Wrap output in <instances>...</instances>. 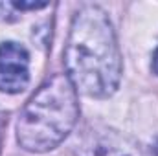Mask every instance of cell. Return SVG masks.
Segmentation results:
<instances>
[{
	"label": "cell",
	"instance_id": "cell-4",
	"mask_svg": "<svg viewBox=\"0 0 158 156\" xmlns=\"http://www.w3.org/2000/svg\"><path fill=\"white\" fill-rule=\"evenodd\" d=\"M30 83V55L17 42L0 44V90L7 94L22 92Z\"/></svg>",
	"mask_w": 158,
	"mask_h": 156
},
{
	"label": "cell",
	"instance_id": "cell-5",
	"mask_svg": "<svg viewBox=\"0 0 158 156\" xmlns=\"http://www.w3.org/2000/svg\"><path fill=\"white\" fill-rule=\"evenodd\" d=\"M46 2H13V7L17 9H40L46 7Z\"/></svg>",
	"mask_w": 158,
	"mask_h": 156
},
{
	"label": "cell",
	"instance_id": "cell-1",
	"mask_svg": "<svg viewBox=\"0 0 158 156\" xmlns=\"http://www.w3.org/2000/svg\"><path fill=\"white\" fill-rule=\"evenodd\" d=\"M66 76L76 90L90 97H109L121 77V57L109 15L98 6L76 13L64 48Z\"/></svg>",
	"mask_w": 158,
	"mask_h": 156
},
{
	"label": "cell",
	"instance_id": "cell-2",
	"mask_svg": "<svg viewBox=\"0 0 158 156\" xmlns=\"http://www.w3.org/2000/svg\"><path fill=\"white\" fill-rule=\"evenodd\" d=\"M77 117L74 83L66 74H53L24 105L17 123V140L26 151L46 153L72 132Z\"/></svg>",
	"mask_w": 158,
	"mask_h": 156
},
{
	"label": "cell",
	"instance_id": "cell-3",
	"mask_svg": "<svg viewBox=\"0 0 158 156\" xmlns=\"http://www.w3.org/2000/svg\"><path fill=\"white\" fill-rule=\"evenodd\" d=\"M79 156H149L131 138L110 129H88L77 140Z\"/></svg>",
	"mask_w": 158,
	"mask_h": 156
},
{
	"label": "cell",
	"instance_id": "cell-6",
	"mask_svg": "<svg viewBox=\"0 0 158 156\" xmlns=\"http://www.w3.org/2000/svg\"><path fill=\"white\" fill-rule=\"evenodd\" d=\"M4 127H6V114L0 110V147H2V136H4Z\"/></svg>",
	"mask_w": 158,
	"mask_h": 156
},
{
	"label": "cell",
	"instance_id": "cell-7",
	"mask_svg": "<svg viewBox=\"0 0 158 156\" xmlns=\"http://www.w3.org/2000/svg\"><path fill=\"white\" fill-rule=\"evenodd\" d=\"M153 68H155V72L158 74V50L155 51V57H153Z\"/></svg>",
	"mask_w": 158,
	"mask_h": 156
}]
</instances>
